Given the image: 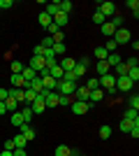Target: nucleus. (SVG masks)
<instances>
[{
  "label": "nucleus",
  "mask_w": 139,
  "mask_h": 156,
  "mask_svg": "<svg viewBox=\"0 0 139 156\" xmlns=\"http://www.w3.org/2000/svg\"><path fill=\"white\" fill-rule=\"evenodd\" d=\"M111 40L116 42V44H127V42L132 40V35H130V30H127V28H118V30L114 33Z\"/></svg>",
  "instance_id": "obj_1"
},
{
  "label": "nucleus",
  "mask_w": 139,
  "mask_h": 156,
  "mask_svg": "<svg viewBox=\"0 0 139 156\" xmlns=\"http://www.w3.org/2000/svg\"><path fill=\"white\" fill-rule=\"evenodd\" d=\"M28 68H30V70H35L37 75H40V72L46 68V61H44V56H33V58L28 61Z\"/></svg>",
  "instance_id": "obj_2"
},
{
  "label": "nucleus",
  "mask_w": 139,
  "mask_h": 156,
  "mask_svg": "<svg viewBox=\"0 0 139 156\" xmlns=\"http://www.w3.org/2000/svg\"><path fill=\"white\" fill-rule=\"evenodd\" d=\"M91 107H93L91 103H81V100H74V103L70 105V110H72V114H79V117H81V114H86V112L91 110Z\"/></svg>",
  "instance_id": "obj_3"
},
{
  "label": "nucleus",
  "mask_w": 139,
  "mask_h": 156,
  "mask_svg": "<svg viewBox=\"0 0 139 156\" xmlns=\"http://www.w3.org/2000/svg\"><path fill=\"white\" fill-rule=\"evenodd\" d=\"M132 82L127 79V75H123V77H116V89L118 91H123V93H127V91H132Z\"/></svg>",
  "instance_id": "obj_4"
},
{
  "label": "nucleus",
  "mask_w": 139,
  "mask_h": 156,
  "mask_svg": "<svg viewBox=\"0 0 139 156\" xmlns=\"http://www.w3.org/2000/svg\"><path fill=\"white\" fill-rule=\"evenodd\" d=\"M98 9L104 14L107 19H109V16H116V5H114V2H109V0H107V2H100Z\"/></svg>",
  "instance_id": "obj_5"
},
{
  "label": "nucleus",
  "mask_w": 139,
  "mask_h": 156,
  "mask_svg": "<svg viewBox=\"0 0 139 156\" xmlns=\"http://www.w3.org/2000/svg\"><path fill=\"white\" fill-rule=\"evenodd\" d=\"M30 110H33V114H42V112L46 110V105H44V98L35 96V100L30 103Z\"/></svg>",
  "instance_id": "obj_6"
},
{
  "label": "nucleus",
  "mask_w": 139,
  "mask_h": 156,
  "mask_svg": "<svg viewBox=\"0 0 139 156\" xmlns=\"http://www.w3.org/2000/svg\"><path fill=\"white\" fill-rule=\"evenodd\" d=\"M42 84H44V89L46 91H56V86H58V82H56V79L51 77V75H49V72H46V75H42Z\"/></svg>",
  "instance_id": "obj_7"
},
{
  "label": "nucleus",
  "mask_w": 139,
  "mask_h": 156,
  "mask_svg": "<svg viewBox=\"0 0 139 156\" xmlns=\"http://www.w3.org/2000/svg\"><path fill=\"white\" fill-rule=\"evenodd\" d=\"M88 89L84 84H77V91H74V96H77V100H81V103H88Z\"/></svg>",
  "instance_id": "obj_8"
},
{
  "label": "nucleus",
  "mask_w": 139,
  "mask_h": 156,
  "mask_svg": "<svg viewBox=\"0 0 139 156\" xmlns=\"http://www.w3.org/2000/svg\"><path fill=\"white\" fill-rule=\"evenodd\" d=\"M49 75H51L56 82H63V75H65V70H63V68L56 63V65H51V68H49Z\"/></svg>",
  "instance_id": "obj_9"
},
{
  "label": "nucleus",
  "mask_w": 139,
  "mask_h": 156,
  "mask_svg": "<svg viewBox=\"0 0 139 156\" xmlns=\"http://www.w3.org/2000/svg\"><path fill=\"white\" fill-rule=\"evenodd\" d=\"M98 79H100V84L104 86V89L116 86V75H111V72H109V75H104V77H98Z\"/></svg>",
  "instance_id": "obj_10"
},
{
  "label": "nucleus",
  "mask_w": 139,
  "mask_h": 156,
  "mask_svg": "<svg viewBox=\"0 0 139 156\" xmlns=\"http://www.w3.org/2000/svg\"><path fill=\"white\" fill-rule=\"evenodd\" d=\"M58 65H60V68H63L65 72H70V70H74V65H77V61H74V58H70V56H63Z\"/></svg>",
  "instance_id": "obj_11"
},
{
  "label": "nucleus",
  "mask_w": 139,
  "mask_h": 156,
  "mask_svg": "<svg viewBox=\"0 0 139 156\" xmlns=\"http://www.w3.org/2000/svg\"><path fill=\"white\" fill-rule=\"evenodd\" d=\"M100 30H102V35H107V37H114L116 28H114V23H111V21H104V23L100 26Z\"/></svg>",
  "instance_id": "obj_12"
},
{
  "label": "nucleus",
  "mask_w": 139,
  "mask_h": 156,
  "mask_svg": "<svg viewBox=\"0 0 139 156\" xmlns=\"http://www.w3.org/2000/svg\"><path fill=\"white\" fill-rule=\"evenodd\" d=\"M58 93H56V91H51V93H49V96H46L44 98V105H46V107H58Z\"/></svg>",
  "instance_id": "obj_13"
},
{
  "label": "nucleus",
  "mask_w": 139,
  "mask_h": 156,
  "mask_svg": "<svg viewBox=\"0 0 139 156\" xmlns=\"http://www.w3.org/2000/svg\"><path fill=\"white\" fill-rule=\"evenodd\" d=\"M123 119H127V121H132L134 126H139V112H137V110H130V107H127Z\"/></svg>",
  "instance_id": "obj_14"
},
{
  "label": "nucleus",
  "mask_w": 139,
  "mask_h": 156,
  "mask_svg": "<svg viewBox=\"0 0 139 156\" xmlns=\"http://www.w3.org/2000/svg\"><path fill=\"white\" fill-rule=\"evenodd\" d=\"M19 128H21V135L26 137V140H33V137H35V130L30 128V124H21Z\"/></svg>",
  "instance_id": "obj_15"
},
{
  "label": "nucleus",
  "mask_w": 139,
  "mask_h": 156,
  "mask_svg": "<svg viewBox=\"0 0 139 156\" xmlns=\"http://www.w3.org/2000/svg\"><path fill=\"white\" fill-rule=\"evenodd\" d=\"M102 98H104V91L95 89V91H91V93H88V103H91V105H95L98 100H102Z\"/></svg>",
  "instance_id": "obj_16"
},
{
  "label": "nucleus",
  "mask_w": 139,
  "mask_h": 156,
  "mask_svg": "<svg viewBox=\"0 0 139 156\" xmlns=\"http://www.w3.org/2000/svg\"><path fill=\"white\" fill-rule=\"evenodd\" d=\"M37 21H40V26H42V28H49V26H51V23H53V19H51V16H49V14H46V12H40V16H37Z\"/></svg>",
  "instance_id": "obj_17"
},
{
  "label": "nucleus",
  "mask_w": 139,
  "mask_h": 156,
  "mask_svg": "<svg viewBox=\"0 0 139 156\" xmlns=\"http://www.w3.org/2000/svg\"><path fill=\"white\" fill-rule=\"evenodd\" d=\"M5 107H7V112H19V100L9 96V98L5 100Z\"/></svg>",
  "instance_id": "obj_18"
},
{
  "label": "nucleus",
  "mask_w": 139,
  "mask_h": 156,
  "mask_svg": "<svg viewBox=\"0 0 139 156\" xmlns=\"http://www.w3.org/2000/svg\"><path fill=\"white\" fill-rule=\"evenodd\" d=\"M118 63H123V61H121V56H118V51H114V54H109V56H107V65H109V68H116Z\"/></svg>",
  "instance_id": "obj_19"
},
{
  "label": "nucleus",
  "mask_w": 139,
  "mask_h": 156,
  "mask_svg": "<svg viewBox=\"0 0 139 156\" xmlns=\"http://www.w3.org/2000/svg\"><path fill=\"white\" fill-rule=\"evenodd\" d=\"M98 77H104V75H109V70H111V68H109V65H107V61H98Z\"/></svg>",
  "instance_id": "obj_20"
},
{
  "label": "nucleus",
  "mask_w": 139,
  "mask_h": 156,
  "mask_svg": "<svg viewBox=\"0 0 139 156\" xmlns=\"http://www.w3.org/2000/svg\"><path fill=\"white\" fill-rule=\"evenodd\" d=\"M53 156H72V149H70L67 144H58L56 151H53Z\"/></svg>",
  "instance_id": "obj_21"
},
{
  "label": "nucleus",
  "mask_w": 139,
  "mask_h": 156,
  "mask_svg": "<svg viewBox=\"0 0 139 156\" xmlns=\"http://www.w3.org/2000/svg\"><path fill=\"white\" fill-rule=\"evenodd\" d=\"M67 21H70V16H67V14H63V12H58L56 16H53V23H56L58 28H60V26H65Z\"/></svg>",
  "instance_id": "obj_22"
},
{
  "label": "nucleus",
  "mask_w": 139,
  "mask_h": 156,
  "mask_svg": "<svg viewBox=\"0 0 139 156\" xmlns=\"http://www.w3.org/2000/svg\"><path fill=\"white\" fill-rule=\"evenodd\" d=\"M21 117H23V124H28V121L35 117L33 110H30V105H23V110H21Z\"/></svg>",
  "instance_id": "obj_23"
},
{
  "label": "nucleus",
  "mask_w": 139,
  "mask_h": 156,
  "mask_svg": "<svg viewBox=\"0 0 139 156\" xmlns=\"http://www.w3.org/2000/svg\"><path fill=\"white\" fill-rule=\"evenodd\" d=\"M21 77L26 79V82H33V79L37 77V72H35V70H30V68L26 65V68H23V72H21Z\"/></svg>",
  "instance_id": "obj_24"
},
{
  "label": "nucleus",
  "mask_w": 139,
  "mask_h": 156,
  "mask_svg": "<svg viewBox=\"0 0 139 156\" xmlns=\"http://www.w3.org/2000/svg\"><path fill=\"white\" fill-rule=\"evenodd\" d=\"M44 12H46V14H49V16H51V19H53V16H56V14L60 12V9H58V2H49Z\"/></svg>",
  "instance_id": "obj_25"
},
{
  "label": "nucleus",
  "mask_w": 139,
  "mask_h": 156,
  "mask_svg": "<svg viewBox=\"0 0 139 156\" xmlns=\"http://www.w3.org/2000/svg\"><path fill=\"white\" fill-rule=\"evenodd\" d=\"M107 56H109V51L104 47H95V58L98 61H107Z\"/></svg>",
  "instance_id": "obj_26"
},
{
  "label": "nucleus",
  "mask_w": 139,
  "mask_h": 156,
  "mask_svg": "<svg viewBox=\"0 0 139 156\" xmlns=\"http://www.w3.org/2000/svg\"><path fill=\"white\" fill-rule=\"evenodd\" d=\"M127 79H130L132 84L139 79V65H134V68H130V70H127Z\"/></svg>",
  "instance_id": "obj_27"
},
{
  "label": "nucleus",
  "mask_w": 139,
  "mask_h": 156,
  "mask_svg": "<svg viewBox=\"0 0 139 156\" xmlns=\"http://www.w3.org/2000/svg\"><path fill=\"white\" fill-rule=\"evenodd\" d=\"M53 54H56V58H58V56H63V54H65V44H63V42H53Z\"/></svg>",
  "instance_id": "obj_28"
},
{
  "label": "nucleus",
  "mask_w": 139,
  "mask_h": 156,
  "mask_svg": "<svg viewBox=\"0 0 139 156\" xmlns=\"http://www.w3.org/2000/svg\"><path fill=\"white\" fill-rule=\"evenodd\" d=\"M30 89H33L35 93H40L42 89H44V84H42V79H40V77H35L33 82H30Z\"/></svg>",
  "instance_id": "obj_29"
},
{
  "label": "nucleus",
  "mask_w": 139,
  "mask_h": 156,
  "mask_svg": "<svg viewBox=\"0 0 139 156\" xmlns=\"http://www.w3.org/2000/svg\"><path fill=\"white\" fill-rule=\"evenodd\" d=\"M23 68H26V65L21 63V61H12V75H21Z\"/></svg>",
  "instance_id": "obj_30"
},
{
  "label": "nucleus",
  "mask_w": 139,
  "mask_h": 156,
  "mask_svg": "<svg viewBox=\"0 0 139 156\" xmlns=\"http://www.w3.org/2000/svg\"><path fill=\"white\" fill-rule=\"evenodd\" d=\"M125 7H130V9H132L134 19L139 16V2H137V0H127V2H125Z\"/></svg>",
  "instance_id": "obj_31"
},
{
  "label": "nucleus",
  "mask_w": 139,
  "mask_h": 156,
  "mask_svg": "<svg viewBox=\"0 0 139 156\" xmlns=\"http://www.w3.org/2000/svg\"><path fill=\"white\" fill-rule=\"evenodd\" d=\"M35 96H37V93L33 91V89H26V96H23V105H30L35 100Z\"/></svg>",
  "instance_id": "obj_32"
},
{
  "label": "nucleus",
  "mask_w": 139,
  "mask_h": 156,
  "mask_svg": "<svg viewBox=\"0 0 139 156\" xmlns=\"http://www.w3.org/2000/svg\"><path fill=\"white\" fill-rule=\"evenodd\" d=\"M74 77H77V79H81V77H84V75H86V68H84V65H81V63H77V65H74Z\"/></svg>",
  "instance_id": "obj_33"
},
{
  "label": "nucleus",
  "mask_w": 139,
  "mask_h": 156,
  "mask_svg": "<svg viewBox=\"0 0 139 156\" xmlns=\"http://www.w3.org/2000/svg\"><path fill=\"white\" fill-rule=\"evenodd\" d=\"M93 21H95V23H98V26H102V23H104V21H109V19H107L104 14H102V12H100V9H98V12L93 14Z\"/></svg>",
  "instance_id": "obj_34"
},
{
  "label": "nucleus",
  "mask_w": 139,
  "mask_h": 156,
  "mask_svg": "<svg viewBox=\"0 0 139 156\" xmlns=\"http://www.w3.org/2000/svg\"><path fill=\"white\" fill-rule=\"evenodd\" d=\"M84 86H86L88 91H95V89H98V86H100V79H98V77H93V79H88V82H86V84H84Z\"/></svg>",
  "instance_id": "obj_35"
},
{
  "label": "nucleus",
  "mask_w": 139,
  "mask_h": 156,
  "mask_svg": "<svg viewBox=\"0 0 139 156\" xmlns=\"http://www.w3.org/2000/svg\"><path fill=\"white\" fill-rule=\"evenodd\" d=\"M127 105H130V110H139V96H137V93L127 98Z\"/></svg>",
  "instance_id": "obj_36"
},
{
  "label": "nucleus",
  "mask_w": 139,
  "mask_h": 156,
  "mask_svg": "<svg viewBox=\"0 0 139 156\" xmlns=\"http://www.w3.org/2000/svg\"><path fill=\"white\" fill-rule=\"evenodd\" d=\"M21 124H23V117H21V112H12V126H16V128H19Z\"/></svg>",
  "instance_id": "obj_37"
},
{
  "label": "nucleus",
  "mask_w": 139,
  "mask_h": 156,
  "mask_svg": "<svg viewBox=\"0 0 139 156\" xmlns=\"http://www.w3.org/2000/svg\"><path fill=\"white\" fill-rule=\"evenodd\" d=\"M132 121H127V119H123V121H121V124H118V128L121 130H123V133H130V130H132Z\"/></svg>",
  "instance_id": "obj_38"
},
{
  "label": "nucleus",
  "mask_w": 139,
  "mask_h": 156,
  "mask_svg": "<svg viewBox=\"0 0 139 156\" xmlns=\"http://www.w3.org/2000/svg\"><path fill=\"white\" fill-rule=\"evenodd\" d=\"M100 137H102V140H109V137H111V126H102V128H100Z\"/></svg>",
  "instance_id": "obj_39"
},
{
  "label": "nucleus",
  "mask_w": 139,
  "mask_h": 156,
  "mask_svg": "<svg viewBox=\"0 0 139 156\" xmlns=\"http://www.w3.org/2000/svg\"><path fill=\"white\" fill-rule=\"evenodd\" d=\"M14 140V144H16V147H21V149H26V144H28V140L23 135H16V137H12Z\"/></svg>",
  "instance_id": "obj_40"
},
{
  "label": "nucleus",
  "mask_w": 139,
  "mask_h": 156,
  "mask_svg": "<svg viewBox=\"0 0 139 156\" xmlns=\"http://www.w3.org/2000/svg\"><path fill=\"white\" fill-rule=\"evenodd\" d=\"M127 70H130V68H127L125 63H118V65H116V77H123V75H127Z\"/></svg>",
  "instance_id": "obj_41"
},
{
  "label": "nucleus",
  "mask_w": 139,
  "mask_h": 156,
  "mask_svg": "<svg viewBox=\"0 0 139 156\" xmlns=\"http://www.w3.org/2000/svg\"><path fill=\"white\" fill-rule=\"evenodd\" d=\"M72 103H74V100H72L70 96H60V98H58V105H60V107H70Z\"/></svg>",
  "instance_id": "obj_42"
},
{
  "label": "nucleus",
  "mask_w": 139,
  "mask_h": 156,
  "mask_svg": "<svg viewBox=\"0 0 139 156\" xmlns=\"http://www.w3.org/2000/svg\"><path fill=\"white\" fill-rule=\"evenodd\" d=\"M111 23H114V28L118 30V28L123 26V16H118V14H116V16H111Z\"/></svg>",
  "instance_id": "obj_43"
},
{
  "label": "nucleus",
  "mask_w": 139,
  "mask_h": 156,
  "mask_svg": "<svg viewBox=\"0 0 139 156\" xmlns=\"http://www.w3.org/2000/svg\"><path fill=\"white\" fill-rule=\"evenodd\" d=\"M116 47H118V44H116L114 40H109V42H107V44H104V49H107V51H109V54H114V51H116Z\"/></svg>",
  "instance_id": "obj_44"
},
{
  "label": "nucleus",
  "mask_w": 139,
  "mask_h": 156,
  "mask_svg": "<svg viewBox=\"0 0 139 156\" xmlns=\"http://www.w3.org/2000/svg\"><path fill=\"white\" fill-rule=\"evenodd\" d=\"M5 149H7V151H14V149H16V144H14L12 137H7V140H5Z\"/></svg>",
  "instance_id": "obj_45"
},
{
  "label": "nucleus",
  "mask_w": 139,
  "mask_h": 156,
  "mask_svg": "<svg viewBox=\"0 0 139 156\" xmlns=\"http://www.w3.org/2000/svg\"><path fill=\"white\" fill-rule=\"evenodd\" d=\"M14 7V0H0V9H9Z\"/></svg>",
  "instance_id": "obj_46"
},
{
  "label": "nucleus",
  "mask_w": 139,
  "mask_h": 156,
  "mask_svg": "<svg viewBox=\"0 0 139 156\" xmlns=\"http://www.w3.org/2000/svg\"><path fill=\"white\" fill-rule=\"evenodd\" d=\"M33 56H44V47H42V44H35V49H33Z\"/></svg>",
  "instance_id": "obj_47"
},
{
  "label": "nucleus",
  "mask_w": 139,
  "mask_h": 156,
  "mask_svg": "<svg viewBox=\"0 0 139 156\" xmlns=\"http://www.w3.org/2000/svg\"><path fill=\"white\" fill-rule=\"evenodd\" d=\"M7 98H9V89L0 86V100H7Z\"/></svg>",
  "instance_id": "obj_48"
},
{
  "label": "nucleus",
  "mask_w": 139,
  "mask_h": 156,
  "mask_svg": "<svg viewBox=\"0 0 139 156\" xmlns=\"http://www.w3.org/2000/svg\"><path fill=\"white\" fill-rule=\"evenodd\" d=\"M49 37H51L53 42H63V37H65V35H63V30H58L56 35H49Z\"/></svg>",
  "instance_id": "obj_49"
},
{
  "label": "nucleus",
  "mask_w": 139,
  "mask_h": 156,
  "mask_svg": "<svg viewBox=\"0 0 139 156\" xmlns=\"http://www.w3.org/2000/svg\"><path fill=\"white\" fill-rule=\"evenodd\" d=\"M79 63L84 65V68H86V70H88V68H91V65H93V63H91V58H88V56H84V58H81Z\"/></svg>",
  "instance_id": "obj_50"
},
{
  "label": "nucleus",
  "mask_w": 139,
  "mask_h": 156,
  "mask_svg": "<svg viewBox=\"0 0 139 156\" xmlns=\"http://www.w3.org/2000/svg\"><path fill=\"white\" fill-rule=\"evenodd\" d=\"M46 30H49V35H56V33H58V30H60V28H58V26H56V23H51V26L46 28Z\"/></svg>",
  "instance_id": "obj_51"
},
{
  "label": "nucleus",
  "mask_w": 139,
  "mask_h": 156,
  "mask_svg": "<svg viewBox=\"0 0 139 156\" xmlns=\"http://www.w3.org/2000/svg\"><path fill=\"white\" fill-rule=\"evenodd\" d=\"M12 154H14V156H28V154H26V149H21V147H16Z\"/></svg>",
  "instance_id": "obj_52"
},
{
  "label": "nucleus",
  "mask_w": 139,
  "mask_h": 156,
  "mask_svg": "<svg viewBox=\"0 0 139 156\" xmlns=\"http://www.w3.org/2000/svg\"><path fill=\"white\" fill-rule=\"evenodd\" d=\"M130 137H139V126H132V130H130Z\"/></svg>",
  "instance_id": "obj_53"
},
{
  "label": "nucleus",
  "mask_w": 139,
  "mask_h": 156,
  "mask_svg": "<svg viewBox=\"0 0 139 156\" xmlns=\"http://www.w3.org/2000/svg\"><path fill=\"white\" fill-rule=\"evenodd\" d=\"M5 112H7V107H5V100H0V117H2Z\"/></svg>",
  "instance_id": "obj_54"
},
{
  "label": "nucleus",
  "mask_w": 139,
  "mask_h": 156,
  "mask_svg": "<svg viewBox=\"0 0 139 156\" xmlns=\"http://www.w3.org/2000/svg\"><path fill=\"white\" fill-rule=\"evenodd\" d=\"M0 156H14V154H12V151H7V149H2V154H0Z\"/></svg>",
  "instance_id": "obj_55"
},
{
  "label": "nucleus",
  "mask_w": 139,
  "mask_h": 156,
  "mask_svg": "<svg viewBox=\"0 0 139 156\" xmlns=\"http://www.w3.org/2000/svg\"><path fill=\"white\" fill-rule=\"evenodd\" d=\"M72 156H84V154H77V151H72Z\"/></svg>",
  "instance_id": "obj_56"
},
{
  "label": "nucleus",
  "mask_w": 139,
  "mask_h": 156,
  "mask_svg": "<svg viewBox=\"0 0 139 156\" xmlns=\"http://www.w3.org/2000/svg\"><path fill=\"white\" fill-rule=\"evenodd\" d=\"M0 86H2V84H0Z\"/></svg>",
  "instance_id": "obj_57"
}]
</instances>
